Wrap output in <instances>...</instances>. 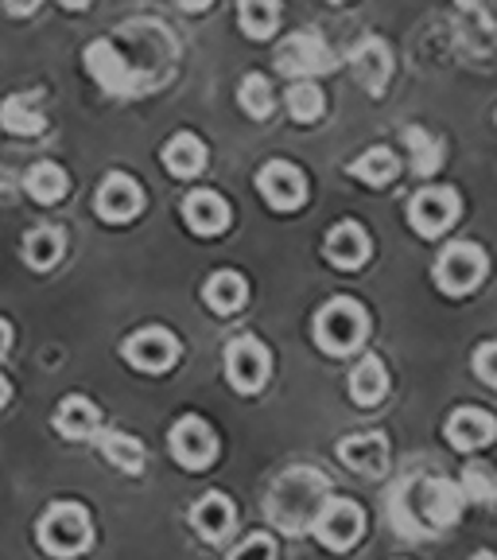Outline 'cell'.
<instances>
[{
    "label": "cell",
    "instance_id": "cell-1",
    "mask_svg": "<svg viewBox=\"0 0 497 560\" xmlns=\"http://www.w3.org/2000/svg\"><path fill=\"white\" fill-rule=\"evenodd\" d=\"M366 331H369L366 307H362L354 296L327 300V304L319 307V315H315V342H319L327 354H334V359H342V354H350V350H358L362 339H366Z\"/></svg>",
    "mask_w": 497,
    "mask_h": 560
},
{
    "label": "cell",
    "instance_id": "cell-2",
    "mask_svg": "<svg viewBox=\"0 0 497 560\" xmlns=\"http://www.w3.org/2000/svg\"><path fill=\"white\" fill-rule=\"evenodd\" d=\"M35 537H39V545H44L51 557H79V552H86L90 537H94V525H90V514L79 502H55V506L39 517Z\"/></svg>",
    "mask_w": 497,
    "mask_h": 560
},
{
    "label": "cell",
    "instance_id": "cell-3",
    "mask_svg": "<svg viewBox=\"0 0 497 560\" xmlns=\"http://www.w3.org/2000/svg\"><path fill=\"white\" fill-rule=\"evenodd\" d=\"M362 529H366V514H362L358 502L350 499H327L319 514L311 517L315 541L331 552H346L362 537Z\"/></svg>",
    "mask_w": 497,
    "mask_h": 560
},
{
    "label": "cell",
    "instance_id": "cell-4",
    "mask_svg": "<svg viewBox=\"0 0 497 560\" xmlns=\"http://www.w3.org/2000/svg\"><path fill=\"white\" fill-rule=\"evenodd\" d=\"M486 277V254L474 242H454L447 245L436 261V284L447 296H466L474 292Z\"/></svg>",
    "mask_w": 497,
    "mask_h": 560
},
{
    "label": "cell",
    "instance_id": "cell-5",
    "mask_svg": "<svg viewBox=\"0 0 497 560\" xmlns=\"http://www.w3.org/2000/svg\"><path fill=\"white\" fill-rule=\"evenodd\" d=\"M167 447H171V459L187 471H202V467L214 464L218 455V436L202 417H179L167 432Z\"/></svg>",
    "mask_w": 497,
    "mask_h": 560
},
{
    "label": "cell",
    "instance_id": "cell-6",
    "mask_svg": "<svg viewBox=\"0 0 497 560\" xmlns=\"http://www.w3.org/2000/svg\"><path fill=\"white\" fill-rule=\"evenodd\" d=\"M459 219V195L451 187H424L409 202V222L419 237H439L454 226Z\"/></svg>",
    "mask_w": 497,
    "mask_h": 560
},
{
    "label": "cell",
    "instance_id": "cell-7",
    "mask_svg": "<svg viewBox=\"0 0 497 560\" xmlns=\"http://www.w3.org/2000/svg\"><path fill=\"white\" fill-rule=\"evenodd\" d=\"M125 359L144 374H164L179 359V339L167 327H140L137 335L125 339Z\"/></svg>",
    "mask_w": 497,
    "mask_h": 560
},
{
    "label": "cell",
    "instance_id": "cell-8",
    "mask_svg": "<svg viewBox=\"0 0 497 560\" xmlns=\"http://www.w3.org/2000/svg\"><path fill=\"white\" fill-rule=\"evenodd\" d=\"M269 370H272L269 350L257 339H249V335L234 339L226 347V377L237 394H257V389L269 382Z\"/></svg>",
    "mask_w": 497,
    "mask_h": 560
},
{
    "label": "cell",
    "instance_id": "cell-9",
    "mask_svg": "<svg viewBox=\"0 0 497 560\" xmlns=\"http://www.w3.org/2000/svg\"><path fill=\"white\" fill-rule=\"evenodd\" d=\"M257 191L272 210H296L307 199V179L288 160H272L257 172Z\"/></svg>",
    "mask_w": 497,
    "mask_h": 560
},
{
    "label": "cell",
    "instance_id": "cell-10",
    "mask_svg": "<svg viewBox=\"0 0 497 560\" xmlns=\"http://www.w3.org/2000/svg\"><path fill=\"white\" fill-rule=\"evenodd\" d=\"M276 62L284 74H299V82H311L315 70L331 67V51H327L323 35L319 32H299L292 39H284L276 51Z\"/></svg>",
    "mask_w": 497,
    "mask_h": 560
},
{
    "label": "cell",
    "instance_id": "cell-11",
    "mask_svg": "<svg viewBox=\"0 0 497 560\" xmlns=\"http://www.w3.org/2000/svg\"><path fill=\"white\" fill-rule=\"evenodd\" d=\"M97 214L105 222H129L137 219V210L144 207V195H140L137 179L125 172H109L97 187V199H94Z\"/></svg>",
    "mask_w": 497,
    "mask_h": 560
},
{
    "label": "cell",
    "instance_id": "cell-12",
    "mask_svg": "<svg viewBox=\"0 0 497 560\" xmlns=\"http://www.w3.org/2000/svg\"><path fill=\"white\" fill-rule=\"evenodd\" d=\"M86 67H90V74L102 82V90H109V94H137V82H132L129 62L117 55L114 44L86 47Z\"/></svg>",
    "mask_w": 497,
    "mask_h": 560
},
{
    "label": "cell",
    "instance_id": "cell-13",
    "mask_svg": "<svg viewBox=\"0 0 497 560\" xmlns=\"http://www.w3.org/2000/svg\"><path fill=\"white\" fill-rule=\"evenodd\" d=\"M339 459L358 475H381L389 464V444L381 432H358V436H346L339 444Z\"/></svg>",
    "mask_w": 497,
    "mask_h": 560
},
{
    "label": "cell",
    "instance_id": "cell-14",
    "mask_svg": "<svg viewBox=\"0 0 497 560\" xmlns=\"http://www.w3.org/2000/svg\"><path fill=\"white\" fill-rule=\"evenodd\" d=\"M323 254L334 269H358V265H366V257H369L366 230H362L358 222H339V226H331V234H327Z\"/></svg>",
    "mask_w": 497,
    "mask_h": 560
},
{
    "label": "cell",
    "instance_id": "cell-15",
    "mask_svg": "<svg viewBox=\"0 0 497 560\" xmlns=\"http://www.w3.org/2000/svg\"><path fill=\"white\" fill-rule=\"evenodd\" d=\"M184 222L202 237H214L229 226V207L218 191H191L184 199Z\"/></svg>",
    "mask_w": 497,
    "mask_h": 560
},
{
    "label": "cell",
    "instance_id": "cell-16",
    "mask_svg": "<svg viewBox=\"0 0 497 560\" xmlns=\"http://www.w3.org/2000/svg\"><path fill=\"white\" fill-rule=\"evenodd\" d=\"M497 436V420L482 409H459L447 420V444L459 447V452H474V447H486Z\"/></svg>",
    "mask_w": 497,
    "mask_h": 560
},
{
    "label": "cell",
    "instance_id": "cell-17",
    "mask_svg": "<svg viewBox=\"0 0 497 560\" xmlns=\"http://www.w3.org/2000/svg\"><path fill=\"white\" fill-rule=\"evenodd\" d=\"M350 62H354V74H358V82L374 97L389 86V74H393V55H389V47H384L381 39H362L358 51L350 55Z\"/></svg>",
    "mask_w": 497,
    "mask_h": 560
},
{
    "label": "cell",
    "instance_id": "cell-18",
    "mask_svg": "<svg viewBox=\"0 0 497 560\" xmlns=\"http://www.w3.org/2000/svg\"><path fill=\"white\" fill-rule=\"evenodd\" d=\"M419 502H424V517H428L436 529H443V525L459 522V514H463V506H466V494H463V487H454L451 479H428Z\"/></svg>",
    "mask_w": 497,
    "mask_h": 560
},
{
    "label": "cell",
    "instance_id": "cell-19",
    "mask_svg": "<svg viewBox=\"0 0 497 560\" xmlns=\"http://www.w3.org/2000/svg\"><path fill=\"white\" fill-rule=\"evenodd\" d=\"M191 525L199 529L202 541H222L234 529V502L218 490H210L191 506Z\"/></svg>",
    "mask_w": 497,
    "mask_h": 560
},
{
    "label": "cell",
    "instance_id": "cell-20",
    "mask_svg": "<svg viewBox=\"0 0 497 560\" xmlns=\"http://www.w3.org/2000/svg\"><path fill=\"white\" fill-rule=\"evenodd\" d=\"M97 424H102V412H97V405L90 401V397H82V394L62 397L59 409H55V429H59L67 440L94 436Z\"/></svg>",
    "mask_w": 497,
    "mask_h": 560
},
{
    "label": "cell",
    "instance_id": "cell-21",
    "mask_svg": "<svg viewBox=\"0 0 497 560\" xmlns=\"http://www.w3.org/2000/svg\"><path fill=\"white\" fill-rule=\"evenodd\" d=\"M164 167L175 179H194L206 167V144L194 132H175L164 144Z\"/></svg>",
    "mask_w": 497,
    "mask_h": 560
},
{
    "label": "cell",
    "instance_id": "cell-22",
    "mask_svg": "<svg viewBox=\"0 0 497 560\" xmlns=\"http://www.w3.org/2000/svg\"><path fill=\"white\" fill-rule=\"evenodd\" d=\"M384 394H389V374H384V362L377 359V354H366L358 366L350 370V397H354V405L369 409V405H377Z\"/></svg>",
    "mask_w": 497,
    "mask_h": 560
},
{
    "label": "cell",
    "instance_id": "cell-23",
    "mask_svg": "<svg viewBox=\"0 0 497 560\" xmlns=\"http://www.w3.org/2000/svg\"><path fill=\"white\" fill-rule=\"evenodd\" d=\"M245 296H249L245 277L234 269L214 272V277H206V284H202V300H206L210 312H218V315H234L237 307L245 304Z\"/></svg>",
    "mask_w": 497,
    "mask_h": 560
},
{
    "label": "cell",
    "instance_id": "cell-24",
    "mask_svg": "<svg viewBox=\"0 0 497 560\" xmlns=\"http://www.w3.org/2000/svg\"><path fill=\"white\" fill-rule=\"evenodd\" d=\"M346 172L354 175V179H362L366 187H384V184H393L397 179L401 160L393 156V149H369V152H362Z\"/></svg>",
    "mask_w": 497,
    "mask_h": 560
},
{
    "label": "cell",
    "instance_id": "cell-25",
    "mask_svg": "<svg viewBox=\"0 0 497 560\" xmlns=\"http://www.w3.org/2000/svg\"><path fill=\"white\" fill-rule=\"evenodd\" d=\"M404 149H409L412 172L416 175H431L439 164H443V149H439L436 132L419 129V125H409V129H404Z\"/></svg>",
    "mask_w": 497,
    "mask_h": 560
},
{
    "label": "cell",
    "instance_id": "cell-26",
    "mask_svg": "<svg viewBox=\"0 0 497 560\" xmlns=\"http://www.w3.org/2000/svg\"><path fill=\"white\" fill-rule=\"evenodd\" d=\"M0 125L16 132V137H35V132H44V114L32 105V97L12 94L9 102L0 105Z\"/></svg>",
    "mask_w": 497,
    "mask_h": 560
},
{
    "label": "cell",
    "instance_id": "cell-27",
    "mask_svg": "<svg viewBox=\"0 0 497 560\" xmlns=\"http://www.w3.org/2000/svg\"><path fill=\"white\" fill-rule=\"evenodd\" d=\"M62 257V234L51 226H35L24 234V261L32 269H51Z\"/></svg>",
    "mask_w": 497,
    "mask_h": 560
},
{
    "label": "cell",
    "instance_id": "cell-28",
    "mask_svg": "<svg viewBox=\"0 0 497 560\" xmlns=\"http://www.w3.org/2000/svg\"><path fill=\"white\" fill-rule=\"evenodd\" d=\"M102 452L114 467L129 475L144 471V444L137 436H125V432H102Z\"/></svg>",
    "mask_w": 497,
    "mask_h": 560
},
{
    "label": "cell",
    "instance_id": "cell-29",
    "mask_svg": "<svg viewBox=\"0 0 497 560\" xmlns=\"http://www.w3.org/2000/svg\"><path fill=\"white\" fill-rule=\"evenodd\" d=\"M24 184H27V195H32L35 202H44V207H51V202H59L62 195H67V175L55 164H35Z\"/></svg>",
    "mask_w": 497,
    "mask_h": 560
},
{
    "label": "cell",
    "instance_id": "cell-30",
    "mask_svg": "<svg viewBox=\"0 0 497 560\" xmlns=\"http://www.w3.org/2000/svg\"><path fill=\"white\" fill-rule=\"evenodd\" d=\"M237 20H241V32L253 35V39H269L276 32V20L280 9L269 4V0H245L241 9H237Z\"/></svg>",
    "mask_w": 497,
    "mask_h": 560
},
{
    "label": "cell",
    "instance_id": "cell-31",
    "mask_svg": "<svg viewBox=\"0 0 497 560\" xmlns=\"http://www.w3.org/2000/svg\"><path fill=\"white\" fill-rule=\"evenodd\" d=\"M237 102H241V109L249 117H269L272 105H276V97H272V82L264 79V74H249V79H241V86H237Z\"/></svg>",
    "mask_w": 497,
    "mask_h": 560
},
{
    "label": "cell",
    "instance_id": "cell-32",
    "mask_svg": "<svg viewBox=\"0 0 497 560\" xmlns=\"http://www.w3.org/2000/svg\"><path fill=\"white\" fill-rule=\"evenodd\" d=\"M463 494L474 502H497V471L489 464H471L463 471Z\"/></svg>",
    "mask_w": 497,
    "mask_h": 560
},
{
    "label": "cell",
    "instance_id": "cell-33",
    "mask_svg": "<svg viewBox=\"0 0 497 560\" xmlns=\"http://www.w3.org/2000/svg\"><path fill=\"white\" fill-rule=\"evenodd\" d=\"M288 114L296 121H315V117L323 114V90L315 86V82H296L288 90Z\"/></svg>",
    "mask_w": 497,
    "mask_h": 560
},
{
    "label": "cell",
    "instance_id": "cell-34",
    "mask_svg": "<svg viewBox=\"0 0 497 560\" xmlns=\"http://www.w3.org/2000/svg\"><path fill=\"white\" fill-rule=\"evenodd\" d=\"M229 560H276V545L269 534H253L229 552Z\"/></svg>",
    "mask_w": 497,
    "mask_h": 560
},
{
    "label": "cell",
    "instance_id": "cell-35",
    "mask_svg": "<svg viewBox=\"0 0 497 560\" xmlns=\"http://www.w3.org/2000/svg\"><path fill=\"white\" fill-rule=\"evenodd\" d=\"M474 374L497 389V339L494 342H482V347L474 350Z\"/></svg>",
    "mask_w": 497,
    "mask_h": 560
},
{
    "label": "cell",
    "instance_id": "cell-36",
    "mask_svg": "<svg viewBox=\"0 0 497 560\" xmlns=\"http://www.w3.org/2000/svg\"><path fill=\"white\" fill-rule=\"evenodd\" d=\"M9 342H12V327L0 319V359H4V350H9Z\"/></svg>",
    "mask_w": 497,
    "mask_h": 560
},
{
    "label": "cell",
    "instance_id": "cell-37",
    "mask_svg": "<svg viewBox=\"0 0 497 560\" xmlns=\"http://www.w3.org/2000/svg\"><path fill=\"white\" fill-rule=\"evenodd\" d=\"M9 397H12L9 382H4V377H0V409H4V405H9Z\"/></svg>",
    "mask_w": 497,
    "mask_h": 560
},
{
    "label": "cell",
    "instance_id": "cell-38",
    "mask_svg": "<svg viewBox=\"0 0 497 560\" xmlns=\"http://www.w3.org/2000/svg\"><path fill=\"white\" fill-rule=\"evenodd\" d=\"M471 560H497V557H494V552H486V549H482V552H474Z\"/></svg>",
    "mask_w": 497,
    "mask_h": 560
}]
</instances>
